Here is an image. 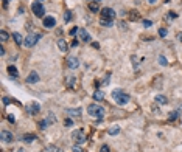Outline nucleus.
Masks as SVG:
<instances>
[{
	"label": "nucleus",
	"mask_w": 182,
	"mask_h": 152,
	"mask_svg": "<svg viewBox=\"0 0 182 152\" xmlns=\"http://www.w3.org/2000/svg\"><path fill=\"white\" fill-rule=\"evenodd\" d=\"M112 98H114L115 101H117V104L118 106H125L128 104V102L131 101V96L128 93H125L122 89H117V90H114L112 92Z\"/></svg>",
	"instance_id": "1"
},
{
	"label": "nucleus",
	"mask_w": 182,
	"mask_h": 152,
	"mask_svg": "<svg viewBox=\"0 0 182 152\" xmlns=\"http://www.w3.org/2000/svg\"><path fill=\"white\" fill-rule=\"evenodd\" d=\"M87 113L90 116H94V118L101 120L103 116H104V109L101 107V106H98V104H90L87 107Z\"/></svg>",
	"instance_id": "2"
},
{
	"label": "nucleus",
	"mask_w": 182,
	"mask_h": 152,
	"mask_svg": "<svg viewBox=\"0 0 182 152\" xmlns=\"http://www.w3.org/2000/svg\"><path fill=\"white\" fill-rule=\"evenodd\" d=\"M72 140H73V143H75L76 146H81V144L86 143V135H84V132L81 130V129H78V130H73Z\"/></svg>",
	"instance_id": "3"
},
{
	"label": "nucleus",
	"mask_w": 182,
	"mask_h": 152,
	"mask_svg": "<svg viewBox=\"0 0 182 152\" xmlns=\"http://www.w3.org/2000/svg\"><path fill=\"white\" fill-rule=\"evenodd\" d=\"M39 37H41V34H30V36L25 37L24 45H25L26 48H31L33 45H36V42L39 40Z\"/></svg>",
	"instance_id": "4"
},
{
	"label": "nucleus",
	"mask_w": 182,
	"mask_h": 152,
	"mask_svg": "<svg viewBox=\"0 0 182 152\" xmlns=\"http://www.w3.org/2000/svg\"><path fill=\"white\" fill-rule=\"evenodd\" d=\"M25 110H26V113H28V115H36V113H39L41 106L37 104L36 101H33V102H28V104L25 106Z\"/></svg>",
	"instance_id": "5"
},
{
	"label": "nucleus",
	"mask_w": 182,
	"mask_h": 152,
	"mask_svg": "<svg viewBox=\"0 0 182 152\" xmlns=\"http://www.w3.org/2000/svg\"><path fill=\"white\" fill-rule=\"evenodd\" d=\"M31 9H33V13L36 14V17H44L45 8H44V5H42L41 2H34L33 6H31Z\"/></svg>",
	"instance_id": "6"
},
{
	"label": "nucleus",
	"mask_w": 182,
	"mask_h": 152,
	"mask_svg": "<svg viewBox=\"0 0 182 152\" xmlns=\"http://www.w3.org/2000/svg\"><path fill=\"white\" fill-rule=\"evenodd\" d=\"M100 13H101V19H111V20H114V17L117 16L112 8H103Z\"/></svg>",
	"instance_id": "7"
},
{
	"label": "nucleus",
	"mask_w": 182,
	"mask_h": 152,
	"mask_svg": "<svg viewBox=\"0 0 182 152\" xmlns=\"http://www.w3.org/2000/svg\"><path fill=\"white\" fill-rule=\"evenodd\" d=\"M0 137H2V141H5V143H13V140H14V135L8 130H2Z\"/></svg>",
	"instance_id": "8"
},
{
	"label": "nucleus",
	"mask_w": 182,
	"mask_h": 152,
	"mask_svg": "<svg viewBox=\"0 0 182 152\" xmlns=\"http://www.w3.org/2000/svg\"><path fill=\"white\" fill-rule=\"evenodd\" d=\"M78 37L83 42H90V34H89L86 30H83V28H79V31H78Z\"/></svg>",
	"instance_id": "9"
},
{
	"label": "nucleus",
	"mask_w": 182,
	"mask_h": 152,
	"mask_svg": "<svg viewBox=\"0 0 182 152\" xmlns=\"http://www.w3.org/2000/svg\"><path fill=\"white\" fill-rule=\"evenodd\" d=\"M26 82H28V84H36V82H39V75H37L36 71H31V73L26 76Z\"/></svg>",
	"instance_id": "10"
},
{
	"label": "nucleus",
	"mask_w": 182,
	"mask_h": 152,
	"mask_svg": "<svg viewBox=\"0 0 182 152\" xmlns=\"http://www.w3.org/2000/svg\"><path fill=\"white\" fill-rule=\"evenodd\" d=\"M55 25H56L55 17L48 16V17H45V19H44V26H45V28H53Z\"/></svg>",
	"instance_id": "11"
},
{
	"label": "nucleus",
	"mask_w": 182,
	"mask_h": 152,
	"mask_svg": "<svg viewBox=\"0 0 182 152\" xmlns=\"http://www.w3.org/2000/svg\"><path fill=\"white\" fill-rule=\"evenodd\" d=\"M67 64H69V68H78V65H79V61H78V58H69L67 59Z\"/></svg>",
	"instance_id": "12"
},
{
	"label": "nucleus",
	"mask_w": 182,
	"mask_h": 152,
	"mask_svg": "<svg viewBox=\"0 0 182 152\" xmlns=\"http://www.w3.org/2000/svg\"><path fill=\"white\" fill-rule=\"evenodd\" d=\"M65 112H67V115H70V116H79V115H81V112H83V109H81V107H76V109H67Z\"/></svg>",
	"instance_id": "13"
},
{
	"label": "nucleus",
	"mask_w": 182,
	"mask_h": 152,
	"mask_svg": "<svg viewBox=\"0 0 182 152\" xmlns=\"http://www.w3.org/2000/svg\"><path fill=\"white\" fill-rule=\"evenodd\" d=\"M154 100H156V102H157V104H160V106L168 104V100H166V96H164V95H157Z\"/></svg>",
	"instance_id": "14"
},
{
	"label": "nucleus",
	"mask_w": 182,
	"mask_h": 152,
	"mask_svg": "<svg viewBox=\"0 0 182 152\" xmlns=\"http://www.w3.org/2000/svg\"><path fill=\"white\" fill-rule=\"evenodd\" d=\"M13 37H14V40H16V44H17V45H24L25 37H22V34H19V33H13Z\"/></svg>",
	"instance_id": "15"
},
{
	"label": "nucleus",
	"mask_w": 182,
	"mask_h": 152,
	"mask_svg": "<svg viewBox=\"0 0 182 152\" xmlns=\"http://www.w3.org/2000/svg\"><path fill=\"white\" fill-rule=\"evenodd\" d=\"M58 48H59L62 53L67 51V44H65V40L64 39H58Z\"/></svg>",
	"instance_id": "16"
},
{
	"label": "nucleus",
	"mask_w": 182,
	"mask_h": 152,
	"mask_svg": "<svg viewBox=\"0 0 182 152\" xmlns=\"http://www.w3.org/2000/svg\"><path fill=\"white\" fill-rule=\"evenodd\" d=\"M8 73H10L11 78H17V76H19V71H17V68L14 65H10L8 67Z\"/></svg>",
	"instance_id": "17"
},
{
	"label": "nucleus",
	"mask_w": 182,
	"mask_h": 152,
	"mask_svg": "<svg viewBox=\"0 0 182 152\" xmlns=\"http://www.w3.org/2000/svg\"><path fill=\"white\" fill-rule=\"evenodd\" d=\"M112 24H114V20H111V19H100V25L101 26L109 28V26H112Z\"/></svg>",
	"instance_id": "18"
},
{
	"label": "nucleus",
	"mask_w": 182,
	"mask_h": 152,
	"mask_svg": "<svg viewBox=\"0 0 182 152\" xmlns=\"http://www.w3.org/2000/svg\"><path fill=\"white\" fill-rule=\"evenodd\" d=\"M34 138H36L34 135H31V134H26V135L22 137V141H25V143H33V141H34Z\"/></svg>",
	"instance_id": "19"
},
{
	"label": "nucleus",
	"mask_w": 182,
	"mask_h": 152,
	"mask_svg": "<svg viewBox=\"0 0 182 152\" xmlns=\"http://www.w3.org/2000/svg\"><path fill=\"white\" fill-rule=\"evenodd\" d=\"M103 98H104V93L101 92V90H96V92L94 93V100L95 101H101Z\"/></svg>",
	"instance_id": "20"
},
{
	"label": "nucleus",
	"mask_w": 182,
	"mask_h": 152,
	"mask_svg": "<svg viewBox=\"0 0 182 152\" xmlns=\"http://www.w3.org/2000/svg\"><path fill=\"white\" fill-rule=\"evenodd\" d=\"M75 81H76V79H75V76H69V78H67L65 84H67V87H69V89H72V87L75 85Z\"/></svg>",
	"instance_id": "21"
},
{
	"label": "nucleus",
	"mask_w": 182,
	"mask_h": 152,
	"mask_svg": "<svg viewBox=\"0 0 182 152\" xmlns=\"http://www.w3.org/2000/svg\"><path fill=\"white\" fill-rule=\"evenodd\" d=\"M118 132H120V127L118 126H114V127H111L109 130H107V134H109V135H117Z\"/></svg>",
	"instance_id": "22"
},
{
	"label": "nucleus",
	"mask_w": 182,
	"mask_h": 152,
	"mask_svg": "<svg viewBox=\"0 0 182 152\" xmlns=\"http://www.w3.org/2000/svg\"><path fill=\"white\" fill-rule=\"evenodd\" d=\"M89 9H90L92 13H98V5H96V2L89 3Z\"/></svg>",
	"instance_id": "23"
},
{
	"label": "nucleus",
	"mask_w": 182,
	"mask_h": 152,
	"mask_svg": "<svg viewBox=\"0 0 182 152\" xmlns=\"http://www.w3.org/2000/svg\"><path fill=\"white\" fill-rule=\"evenodd\" d=\"M47 152H62V151H61L58 146H55V144H50V146L47 147Z\"/></svg>",
	"instance_id": "24"
},
{
	"label": "nucleus",
	"mask_w": 182,
	"mask_h": 152,
	"mask_svg": "<svg viewBox=\"0 0 182 152\" xmlns=\"http://www.w3.org/2000/svg\"><path fill=\"white\" fill-rule=\"evenodd\" d=\"M131 16H129V19H131V20H139V19H140V16H139V13H137V11H131Z\"/></svg>",
	"instance_id": "25"
},
{
	"label": "nucleus",
	"mask_w": 182,
	"mask_h": 152,
	"mask_svg": "<svg viewBox=\"0 0 182 152\" xmlns=\"http://www.w3.org/2000/svg\"><path fill=\"white\" fill-rule=\"evenodd\" d=\"M159 64H160V65H168V61H166V58L165 56H159Z\"/></svg>",
	"instance_id": "26"
},
{
	"label": "nucleus",
	"mask_w": 182,
	"mask_h": 152,
	"mask_svg": "<svg viewBox=\"0 0 182 152\" xmlns=\"http://www.w3.org/2000/svg\"><path fill=\"white\" fill-rule=\"evenodd\" d=\"M0 37H2V42H5V40L8 39V33H6V31H3V30H2V31H0Z\"/></svg>",
	"instance_id": "27"
},
{
	"label": "nucleus",
	"mask_w": 182,
	"mask_h": 152,
	"mask_svg": "<svg viewBox=\"0 0 182 152\" xmlns=\"http://www.w3.org/2000/svg\"><path fill=\"white\" fill-rule=\"evenodd\" d=\"M166 33H168V31H166V30H165V28H159V36L165 37V36H166Z\"/></svg>",
	"instance_id": "28"
},
{
	"label": "nucleus",
	"mask_w": 182,
	"mask_h": 152,
	"mask_svg": "<svg viewBox=\"0 0 182 152\" xmlns=\"http://www.w3.org/2000/svg\"><path fill=\"white\" fill-rule=\"evenodd\" d=\"M176 17H177V14L173 13V11H171V13H168V16H166V19H168V20H171V19H176Z\"/></svg>",
	"instance_id": "29"
},
{
	"label": "nucleus",
	"mask_w": 182,
	"mask_h": 152,
	"mask_svg": "<svg viewBox=\"0 0 182 152\" xmlns=\"http://www.w3.org/2000/svg\"><path fill=\"white\" fill-rule=\"evenodd\" d=\"M70 16H72V13H70V11H65V13H64V19H65V22H69V20H70Z\"/></svg>",
	"instance_id": "30"
},
{
	"label": "nucleus",
	"mask_w": 182,
	"mask_h": 152,
	"mask_svg": "<svg viewBox=\"0 0 182 152\" xmlns=\"http://www.w3.org/2000/svg\"><path fill=\"white\" fill-rule=\"evenodd\" d=\"M47 124H48V121L44 120V121H41V123H39V127L41 129H45V127H47Z\"/></svg>",
	"instance_id": "31"
},
{
	"label": "nucleus",
	"mask_w": 182,
	"mask_h": 152,
	"mask_svg": "<svg viewBox=\"0 0 182 152\" xmlns=\"http://www.w3.org/2000/svg\"><path fill=\"white\" fill-rule=\"evenodd\" d=\"M177 113H179V112H171L168 118H170V120H176V118H177Z\"/></svg>",
	"instance_id": "32"
},
{
	"label": "nucleus",
	"mask_w": 182,
	"mask_h": 152,
	"mask_svg": "<svg viewBox=\"0 0 182 152\" xmlns=\"http://www.w3.org/2000/svg\"><path fill=\"white\" fill-rule=\"evenodd\" d=\"M78 31H79V28H76V26H73V28L70 30V34H72V36H75V34H78Z\"/></svg>",
	"instance_id": "33"
},
{
	"label": "nucleus",
	"mask_w": 182,
	"mask_h": 152,
	"mask_svg": "<svg viewBox=\"0 0 182 152\" xmlns=\"http://www.w3.org/2000/svg\"><path fill=\"white\" fill-rule=\"evenodd\" d=\"M100 152H109V146L103 144V146H101V149H100Z\"/></svg>",
	"instance_id": "34"
},
{
	"label": "nucleus",
	"mask_w": 182,
	"mask_h": 152,
	"mask_svg": "<svg viewBox=\"0 0 182 152\" xmlns=\"http://www.w3.org/2000/svg\"><path fill=\"white\" fill-rule=\"evenodd\" d=\"M109 78H111V73H107V75H106V78L103 79V84H107V82H109Z\"/></svg>",
	"instance_id": "35"
},
{
	"label": "nucleus",
	"mask_w": 182,
	"mask_h": 152,
	"mask_svg": "<svg viewBox=\"0 0 182 152\" xmlns=\"http://www.w3.org/2000/svg\"><path fill=\"white\" fill-rule=\"evenodd\" d=\"M72 151H73V152H84L79 146H73V149H72Z\"/></svg>",
	"instance_id": "36"
},
{
	"label": "nucleus",
	"mask_w": 182,
	"mask_h": 152,
	"mask_svg": "<svg viewBox=\"0 0 182 152\" xmlns=\"http://www.w3.org/2000/svg\"><path fill=\"white\" fill-rule=\"evenodd\" d=\"M143 25H145L146 28H148V26H151V25H153V22H151V20H143Z\"/></svg>",
	"instance_id": "37"
},
{
	"label": "nucleus",
	"mask_w": 182,
	"mask_h": 152,
	"mask_svg": "<svg viewBox=\"0 0 182 152\" xmlns=\"http://www.w3.org/2000/svg\"><path fill=\"white\" fill-rule=\"evenodd\" d=\"M11 101H14V100H10V98H3V104H5V106H6V104H10Z\"/></svg>",
	"instance_id": "38"
},
{
	"label": "nucleus",
	"mask_w": 182,
	"mask_h": 152,
	"mask_svg": "<svg viewBox=\"0 0 182 152\" xmlns=\"http://www.w3.org/2000/svg\"><path fill=\"white\" fill-rule=\"evenodd\" d=\"M176 37H177V40H179V42H182V31H181V33H177V34H176Z\"/></svg>",
	"instance_id": "39"
},
{
	"label": "nucleus",
	"mask_w": 182,
	"mask_h": 152,
	"mask_svg": "<svg viewBox=\"0 0 182 152\" xmlns=\"http://www.w3.org/2000/svg\"><path fill=\"white\" fill-rule=\"evenodd\" d=\"M72 124H73V121H72V120H65V126H67V127H69V126H72Z\"/></svg>",
	"instance_id": "40"
},
{
	"label": "nucleus",
	"mask_w": 182,
	"mask_h": 152,
	"mask_svg": "<svg viewBox=\"0 0 182 152\" xmlns=\"http://www.w3.org/2000/svg\"><path fill=\"white\" fill-rule=\"evenodd\" d=\"M120 28H122V30H126V24H125V22H120Z\"/></svg>",
	"instance_id": "41"
},
{
	"label": "nucleus",
	"mask_w": 182,
	"mask_h": 152,
	"mask_svg": "<svg viewBox=\"0 0 182 152\" xmlns=\"http://www.w3.org/2000/svg\"><path fill=\"white\" fill-rule=\"evenodd\" d=\"M148 2L151 3V5H154V3H156V2H157V0H148Z\"/></svg>",
	"instance_id": "42"
},
{
	"label": "nucleus",
	"mask_w": 182,
	"mask_h": 152,
	"mask_svg": "<svg viewBox=\"0 0 182 152\" xmlns=\"http://www.w3.org/2000/svg\"><path fill=\"white\" fill-rule=\"evenodd\" d=\"M17 152H25V149H17Z\"/></svg>",
	"instance_id": "43"
},
{
	"label": "nucleus",
	"mask_w": 182,
	"mask_h": 152,
	"mask_svg": "<svg viewBox=\"0 0 182 152\" xmlns=\"http://www.w3.org/2000/svg\"><path fill=\"white\" fill-rule=\"evenodd\" d=\"M92 2H101V0H92Z\"/></svg>",
	"instance_id": "44"
},
{
	"label": "nucleus",
	"mask_w": 182,
	"mask_h": 152,
	"mask_svg": "<svg viewBox=\"0 0 182 152\" xmlns=\"http://www.w3.org/2000/svg\"><path fill=\"white\" fill-rule=\"evenodd\" d=\"M39 2H41V0H39Z\"/></svg>",
	"instance_id": "45"
}]
</instances>
